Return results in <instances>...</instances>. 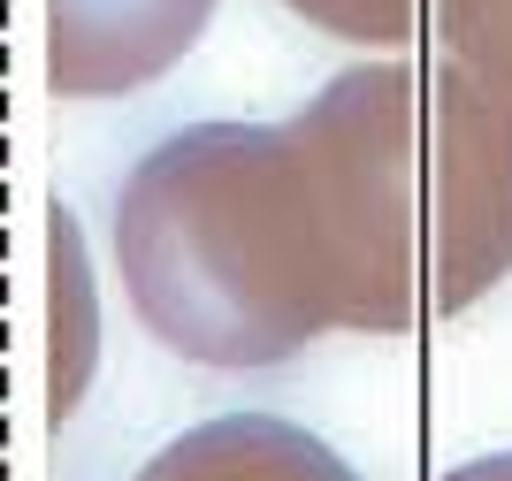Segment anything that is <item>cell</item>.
I'll list each match as a JSON object with an SVG mask.
<instances>
[{
	"label": "cell",
	"instance_id": "obj_8",
	"mask_svg": "<svg viewBox=\"0 0 512 481\" xmlns=\"http://www.w3.org/2000/svg\"><path fill=\"white\" fill-rule=\"evenodd\" d=\"M444 481H512V451L505 459H474V466H459V474H444Z\"/></svg>",
	"mask_w": 512,
	"mask_h": 481
},
{
	"label": "cell",
	"instance_id": "obj_5",
	"mask_svg": "<svg viewBox=\"0 0 512 481\" xmlns=\"http://www.w3.org/2000/svg\"><path fill=\"white\" fill-rule=\"evenodd\" d=\"M92 268H85V237L69 214H54V352H46V375H54V398H46V420L62 428L77 405H85L92 382Z\"/></svg>",
	"mask_w": 512,
	"mask_h": 481
},
{
	"label": "cell",
	"instance_id": "obj_1",
	"mask_svg": "<svg viewBox=\"0 0 512 481\" xmlns=\"http://www.w3.org/2000/svg\"><path fill=\"white\" fill-rule=\"evenodd\" d=\"M344 329L413 336L512 275V92L467 62L375 54L291 115Z\"/></svg>",
	"mask_w": 512,
	"mask_h": 481
},
{
	"label": "cell",
	"instance_id": "obj_2",
	"mask_svg": "<svg viewBox=\"0 0 512 481\" xmlns=\"http://www.w3.org/2000/svg\"><path fill=\"white\" fill-rule=\"evenodd\" d=\"M130 314L192 367L253 375L344 329L329 230L299 123H192L115 199Z\"/></svg>",
	"mask_w": 512,
	"mask_h": 481
},
{
	"label": "cell",
	"instance_id": "obj_6",
	"mask_svg": "<svg viewBox=\"0 0 512 481\" xmlns=\"http://www.w3.org/2000/svg\"><path fill=\"white\" fill-rule=\"evenodd\" d=\"M428 39L436 54L512 92V0H428Z\"/></svg>",
	"mask_w": 512,
	"mask_h": 481
},
{
	"label": "cell",
	"instance_id": "obj_7",
	"mask_svg": "<svg viewBox=\"0 0 512 481\" xmlns=\"http://www.w3.org/2000/svg\"><path fill=\"white\" fill-rule=\"evenodd\" d=\"M283 8L329 39L375 46V54H406L413 39H428V0H283Z\"/></svg>",
	"mask_w": 512,
	"mask_h": 481
},
{
	"label": "cell",
	"instance_id": "obj_3",
	"mask_svg": "<svg viewBox=\"0 0 512 481\" xmlns=\"http://www.w3.org/2000/svg\"><path fill=\"white\" fill-rule=\"evenodd\" d=\"M214 23V0H46L54 100H123L161 84Z\"/></svg>",
	"mask_w": 512,
	"mask_h": 481
},
{
	"label": "cell",
	"instance_id": "obj_4",
	"mask_svg": "<svg viewBox=\"0 0 512 481\" xmlns=\"http://www.w3.org/2000/svg\"><path fill=\"white\" fill-rule=\"evenodd\" d=\"M130 481H360L352 466L299 420L276 413H222L161 443Z\"/></svg>",
	"mask_w": 512,
	"mask_h": 481
}]
</instances>
